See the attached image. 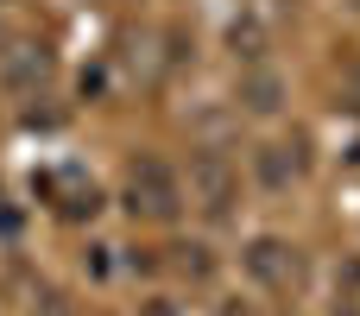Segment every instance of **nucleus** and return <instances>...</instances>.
<instances>
[{
	"label": "nucleus",
	"mask_w": 360,
	"mask_h": 316,
	"mask_svg": "<svg viewBox=\"0 0 360 316\" xmlns=\"http://www.w3.org/2000/svg\"><path fill=\"white\" fill-rule=\"evenodd\" d=\"M247 272H253L266 291H291V285L304 279V260H297V247H291V241H278V234H259V241L247 247Z\"/></svg>",
	"instance_id": "obj_3"
},
{
	"label": "nucleus",
	"mask_w": 360,
	"mask_h": 316,
	"mask_svg": "<svg viewBox=\"0 0 360 316\" xmlns=\"http://www.w3.org/2000/svg\"><path fill=\"white\" fill-rule=\"evenodd\" d=\"M234 196H240V177L221 152H196L190 158V203L209 215V222H228L234 215Z\"/></svg>",
	"instance_id": "obj_2"
},
{
	"label": "nucleus",
	"mask_w": 360,
	"mask_h": 316,
	"mask_svg": "<svg viewBox=\"0 0 360 316\" xmlns=\"http://www.w3.org/2000/svg\"><path fill=\"white\" fill-rule=\"evenodd\" d=\"M44 196H57L51 209L57 215H95V184L89 177H76V171H44V184H38Z\"/></svg>",
	"instance_id": "obj_4"
},
{
	"label": "nucleus",
	"mask_w": 360,
	"mask_h": 316,
	"mask_svg": "<svg viewBox=\"0 0 360 316\" xmlns=\"http://www.w3.org/2000/svg\"><path fill=\"white\" fill-rule=\"evenodd\" d=\"M278 95H285V89H278V76H272V70H253V76H247V89H240V101H247L253 114H272V108H278Z\"/></svg>",
	"instance_id": "obj_5"
},
{
	"label": "nucleus",
	"mask_w": 360,
	"mask_h": 316,
	"mask_svg": "<svg viewBox=\"0 0 360 316\" xmlns=\"http://www.w3.org/2000/svg\"><path fill=\"white\" fill-rule=\"evenodd\" d=\"M127 209L139 222H171L184 209V177L165 158H133V171H127Z\"/></svg>",
	"instance_id": "obj_1"
},
{
	"label": "nucleus",
	"mask_w": 360,
	"mask_h": 316,
	"mask_svg": "<svg viewBox=\"0 0 360 316\" xmlns=\"http://www.w3.org/2000/svg\"><path fill=\"white\" fill-rule=\"evenodd\" d=\"M32 70H38V76H44V51H38V44H25V38H19V44H13V51H6V63H0V76H6V82H25V76H32Z\"/></svg>",
	"instance_id": "obj_6"
}]
</instances>
